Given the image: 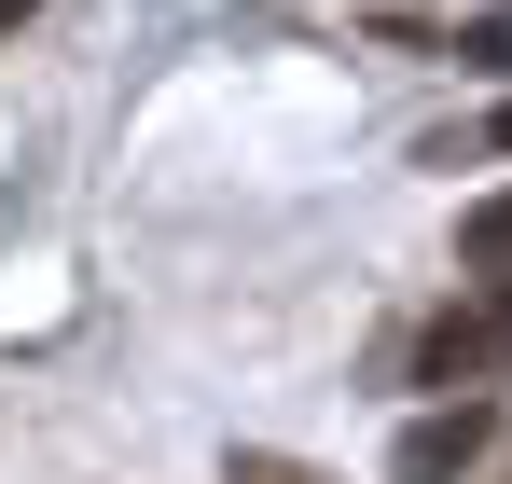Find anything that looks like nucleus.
Instances as JSON below:
<instances>
[{
	"mask_svg": "<svg viewBox=\"0 0 512 484\" xmlns=\"http://www.w3.org/2000/svg\"><path fill=\"white\" fill-rule=\"evenodd\" d=\"M499 360H512V291H485L471 319L443 305V319L416 332V388H443V402H457V388L485 402V388H499Z\"/></svg>",
	"mask_w": 512,
	"mask_h": 484,
	"instance_id": "nucleus-1",
	"label": "nucleus"
},
{
	"mask_svg": "<svg viewBox=\"0 0 512 484\" xmlns=\"http://www.w3.org/2000/svg\"><path fill=\"white\" fill-rule=\"evenodd\" d=\"M485 429H499L485 402H443L429 429H402V471H388V484H457L471 457H485Z\"/></svg>",
	"mask_w": 512,
	"mask_h": 484,
	"instance_id": "nucleus-2",
	"label": "nucleus"
},
{
	"mask_svg": "<svg viewBox=\"0 0 512 484\" xmlns=\"http://www.w3.org/2000/svg\"><path fill=\"white\" fill-rule=\"evenodd\" d=\"M457 263H471L485 291H512V194H485V208L457 222Z\"/></svg>",
	"mask_w": 512,
	"mask_h": 484,
	"instance_id": "nucleus-3",
	"label": "nucleus"
},
{
	"mask_svg": "<svg viewBox=\"0 0 512 484\" xmlns=\"http://www.w3.org/2000/svg\"><path fill=\"white\" fill-rule=\"evenodd\" d=\"M222 484H319V471H291V457H263V443H250V457H236Z\"/></svg>",
	"mask_w": 512,
	"mask_h": 484,
	"instance_id": "nucleus-4",
	"label": "nucleus"
},
{
	"mask_svg": "<svg viewBox=\"0 0 512 484\" xmlns=\"http://www.w3.org/2000/svg\"><path fill=\"white\" fill-rule=\"evenodd\" d=\"M0 28H28V0H0Z\"/></svg>",
	"mask_w": 512,
	"mask_h": 484,
	"instance_id": "nucleus-5",
	"label": "nucleus"
},
{
	"mask_svg": "<svg viewBox=\"0 0 512 484\" xmlns=\"http://www.w3.org/2000/svg\"><path fill=\"white\" fill-rule=\"evenodd\" d=\"M485 139H499V153H512V111H499V125H485Z\"/></svg>",
	"mask_w": 512,
	"mask_h": 484,
	"instance_id": "nucleus-6",
	"label": "nucleus"
}]
</instances>
